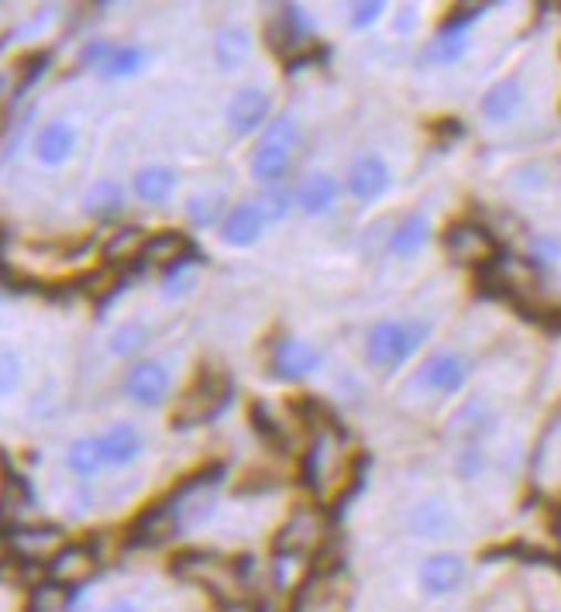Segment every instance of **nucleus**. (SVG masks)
Wrapping results in <instances>:
<instances>
[{"label": "nucleus", "mask_w": 561, "mask_h": 612, "mask_svg": "<svg viewBox=\"0 0 561 612\" xmlns=\"http://www.w3.org/2000/svg\"><path fill=\"white\" fill-rule=\"evenodd\" d=\"M321 365H324V351L303 338L276 341L269 354V372L279 382H307L310 375H318Z\"/></svg>", "instance_id": "obj_11"}, {"label": "nucleus", "mask_w": 561, "mask_h": 612, "mask_svg": "<svg viewBox=\"0 0 561 612\" xmlns=\"http://www.w3.org/2000/svg\"><path fill=\"white\" fill-rule=\"evenodd\" d=\"M558 431H561V413H558Z\"/></svg>", "instance_id": "obj_50"}, {"label": "nucleus", "mask_w": 561, "mask_h": 612, "mask_svg": "<svg viewBox=\"0 0 561 612\" xmlns=\"http://www.w3.org/2000/svg\"><path fill=\"white\" fill-rule=\"evenodd\" d=\"M465 582H469V561L458 551H430L417 564V589L430 602L458 595Z\"/></svg>", "instance_id": "obj_7"}, {"label": "nucleus", "mask_w": 561, "mask_h": 612, "mask_svg": "<svg viewBox=\"0 0 561 612\" xmlns=\"http://www.w3.org/2000/svg\"><path fill=\"white\" fill-rule=\"evenodd\" d=\"M194 286H197V272H194L190 259H186V262H179V266H173L166 272V279H163V297L166 300H179V297L190 293Z\"/></svg>", "instance_id": "obj_40"}, {"label": "nucleus", "mask_w": 561, "mask_h": 612, "mask_svg": "<svg viewBox=\"0 0 561 612\" xmlns=\"http://www.w3.org/2000/svg\"><path fill=\"white\" fill-rule=\"evenodd\" d=\"M97 551L86 543H62L59 551L49 558L45 564V574H49V582L59 585V589H76L83 582H90L93 571H97Z\"/></svg>", "instance_id": "obj_13"}, {"label": "nucleus", "mask_w": 561, "mask_h": 612, "mask_svg": "<svg viewBox=\"0 0 561 612\" xmlns=\"http://www.w3.org/2000/svg\"><path fill=\"white\" fill-rule=\"evenodd\" d=\"M451 471L458 481H479L489 471V450L482 444H461L451 458Z\"/></svg>", "instance_id": "obj_32"}, {"label": "nucleus", "mask_w": 561, "mask_h": 612, "mask_svg": "<svg viewBox=\"0 0 561 612\" xmlns=\"http://www.w3.org/2000/svg\"><path fill=\"white\" fill-rule=\"evenodd\" d=\"M21 382V359L14 348H0V396L18 390Z\"/></svg>", "instance_id": "obj_42"}, {"label": "nucleus", "mask_w": 561, "mask_h": 612, "mask_svg": "<svg viewBox=\"0 0 561 612\" xmlns=\"http://www.w3.org/2000/svg\"><path fill=\"white\" fill-rule=\"evenodd\" d=\"M148 62V52L142 45H114L111 59L104 62V76L107 80H128V76H138Z\"/></svg>", "instance_id": "obj_31"}, {"label": "nucleus", "mask_w": 561, "mask_h": 612, "mask_svg": "<svg viewBox=\"0 0 561 612\" xmlns=\"http://www.w3.org/2000/svg\"><path fill=\"white\" fill-rule=\"evenodd\" d=\"M307 145V127L297 111H279L269 127L259 135L252 155H248V176H252L262 189L287 186L297 158Z\"/></svg>", "instance_id": "obj_1"}, {"label": "nucleus", "mask_w": 561, "mask_h": 612, "mask_svg": "<svg viewBox=\"0 0 561 612\" xmlns=\"http://www.w3.org/2000/svg\"><path fill=\"white\" fill-rule=\"evenodd\" d=\"M276 117V101L266 86H241L231 93V101L225 107V121L231 138H252L262 135L269 121Z\"/></svg>", "instance_id": "obj_9"}, {"label": "nucleus", "mask_w": 561, "mask_h": 612, "mask_svg": "<svg viewBox=\"0 0 561 612\" xmlns=\"http://www.w3.org/2000/svg\"><path fill=\"white\" fill-rule=\"evenodd\" d=\"M217 612H259L256 602H248L245 595H235V599H221V605H217Z\"/></svg>", "instance_id": "obj_46"}, {"label": "nucleus", "mask_w": 561, "mask_h": 612, "mask_svg": "<svg viewBox=\"0 0 561 612\" xmlns=\"http://www.w3.org/2000/svg\"><path fill=\"white\" fill-rule=\"evenodd\" d=\"M458 509L451 506L448 496H420L411 509L407 517H403V530H407L414 540H424V543H445L458 533Z\"/></svg>", "instance_id": "obj_6"}, {"label": "nucleus", "mask_w": 561, "mask_h": 612, "mask_svg": "<svg viewBox=\"0 0 561 612\" xmlns=\"http://www.w3.org/2000/svg\"><path fill=\"white\" fill-rule=\"evenodd\" d=\"M527 104V86H523V76L520 73H507L496 83L486 86V93L479 96V117L492 127H503V124H513L520 117Z\"/></svg>", "instance_id": "obj_12"}, {"label": "nucleus", "mask_w": 561, "mask_h": 612, "mask_svg": "<svg viewBox=\"0 0 561 612\" xmlns=\"http://www.w3.org/2000/svg\"><path fill=\"white\" fill-rule=\"evenodd\" d=\"M527 259H531V266H538L541 272L558 269V262H561V241L558 238H548V235H538L531 241V248H527Z\"/></svg>", "instance_id": "obj_41"}, {"label": "nucleus", "mask_w": 561, "mask_h": 612, "mask_svg": "<svg viewBox=\"0 0 561 612\" xmlns=\"http://www.w3.org/2000/svg\"><path fill=\"white\" fill-rule=\"evenodd\" d=\"M148 344V328L142 320H128V324H121L114 334H111V351L117 359H135V354Z\"/></svg>", "instance_id": "obj_34"}, {"label": "nucleus", "mask_w": 561, "mask_h": 612, "mask_svg": "<svg viewBox=\"0 0 561 612\" xmlns=\"http://www.w3.org/2000/svg\"><path fill=\"white\" fill-rule=\"evenodd\" d=\"M417 28H420V8L407 4V8H399V11L393 14V31H396L399 39H411Z\"/></svg>", "instance_id": "obj_43"}, {"label": "nucleus", "mask_w": 561, "mask_h": 612, "mask_svg": "<svg viewBox=\"0 0 561 612\" xmlns=\"http://www.w3.org/2000/svg\"><path fill=\"white\" fill-rule=\"evenodd\" d=\"M544 612H554V609H544Z\"/></svg>", "instance_id": "obj_51"}, {"label": "nucleus", "mask_w": 561, "mask_h": 612, "mask_svg": "<svg viewBox=\"0 0 561 612\" xmlns=\"http://www.w3.org/2000/svg\"><path fill=\"white\" fill-rule=\"evenodd\" d=\"M83 210L93 220H114L124 210V186L117 179H101L93 183L90 193L83 197Z\"/></svg>", "instance_id": "obj_28"}, {"label": "nucleus", "mask_w": 561, "mask_h": 612, "mask_svg": "<svg viewBox=\"0 0 561 612\" xmlns=\"http://www.w3.org/2000/svg\"><path fill=\"white\" fill-rule=\"evenodd\" d=\"M101 612H145L138 602H132V599H114V602H107Z\"/></svg>", "instance_id": "obj_47"}, {"label": "nucleus", "mask_w": 561, "mask_h": 612, "mask_svg": "<svg viewBox=\"0 0 561 612\" xmlns=\"http://www.w3.org/2000/svg\"><path fill=\"white\" fill-rule=\"evenodd\" d=\"M341 200H345V183H341V176H334L328 169L307 173L293 186V207H297V214H303L310 220L337 214Z\"/></svg>", "instance_id": "obj_10"}, {"label": "nucleus", "mask_w": 561, "mask_h": 612, "mask_svg": "<svg viewBox=\"0 0 561 612\" xmlns=\"http://www.w3.org/2000/svg\"><path fill=\"white\" fill-rule=\"evenodd\" d=\"M558 183H561V173H558Z\"/></svg>", "instance_id": "obj_52"}, {"label": "nucleus", "mask_w": 561, "mask_h": 612, "mask_svg": "<svg viewBox=\"0 0 561 612\" xmlns=\"http://www.w3.org/2000/svg\"><path fill=\"white\" fill-rule=\"evenodd\" d=\"M496 427H500V413L486 396H469L448 416V434H455L461 444H482Z\"/></svg>", "instance_id": "obj_17"}, {"label": "nucleus", "mask_w": 561, "mask_h": 612, "mask_svg": "<svg viewBox=\"0 0 561 612\" xmlns=\"http://www.w3.org/2000/svg\"><path fill=\"white\" fill-rule=\"evenodd\" d=\"M324 543V520L314 509H297L293 517L276 533V551H290L300 558H310Z\"/></svg>", "instance_id": "obj_18"}, {"label": "nucleus", "mask_w": 561, "mask_h": 612, "mask_svg": "<svg viewBox=\"0 0 561 612\" xmlns=\"http://www.w3.org/2000/svg\"><path fill=\"white\" fill-rule=\"evenodd\" d=\"M173 390V375L163 362H135L124 372V396L138 406H163Z\"/></svg>", "instance_id": "obj_15"}, {"label": "nucleus", "mask_w": 561, "mask_h": 612, "mask_svg": "<svg viewBox=\"0 0 561 612\" xmlns=\"http://www.w3.org/2000/svg\"><path fill=\"white\" fill-rule=\"evenodd\" d=\"M269 585L279 592V595H297L303 589V582L310 578L307 571V558L300 554H290V551H276L272 561H269Z\"/></svg>", "instance_id": "obj_24"}, {"label": "nucleus", "mask_w": 561, "mask_h": 612, "mask_svg": "<svg viewBox=\"0 0 561 612\" xmlns=\"http://www.w3.org/2000/svg\"><path fill=\"white\" fill-rule=\"evenodd\" d=\"M111 52H114V45L111 42H104V39H97V42H90L86 49H83V55H80V66L83 70H104V62L111 59Z\"/></svg>", "instance_id": "obj_44"}, {"label": "nucleus", "mask_w": 561, "mask_h": 612, "mask_svg": "<svg viewBox=\"0 0 561 612\" xmlns=\"http://www.w3.org/2000/svg\"><path fill=\"white\" fill-rule=\"evenodd\" d=\"M66 468L80 478H93L104 468V455H101V444L97 437H76L66 450Z\"/></svg>", "instance_id": "obj_30"}, {"label": "nucleus", "mask_w": 561, "mask_h": 612, "mask_svg": "<svg viewBox=\"0 0 561 612\" xmlns=\"http://www.w3.org/2000/svg\"><path fill=\"white\" fill-rule=\"evenodd\" d=\"M252 52H256L252 28H245V24L217 28V35H214V62H217V70H221V73L245 70V62L252 59Z\"/></svg>", "instance_id": "obj_20"}, {"label": "nucleus", "mask_w": 561, "mask_h": 612, "mask_svg": "<svg viewBox=\"0 0 561 612\" xmlns=\"http://www.w3.org/2000/svg\"><path fill=\"white\" fill-rule=\"evenodd\" d=\"M269 228V217L262 214V207L256 200H248V204H235L225 220H221V228H217V235H221V241L228 248H252L262 241Z\"/></svg>", "instance_id": "obj_19"}, {"label": "nucleus", "mask_w": 561, "mask_h": 612, "mask_svg": "<svg viewBox=\"0 0 561 612\" xmlns=\"http://www.w3.org/2000/svg\"><path fill=\"white\" fill-rule=\"evenodd\" d=\"M548 183H551V173H548L544 163H523L510 173L513 193H523V197H534V193H541Z\"/></svg>", "instance_id": "obj_35"}, {"label": "nucleus", "mask_w": 561, "mask_h": 612, "mask_svg": "<svg viewBox=\"0 0 561 612\" xmlns=\"http://www.w3.org/2000/svg\"><path fill=\"white\" fill-rule=\"evenodd\" d=\"M486 612H507V609H486Z\"/></svg>", "instance_id": "obj_49"}, {"label": "nucleus", "mask_w": 561, "mask_h": 612, "mask_svg": "<svg viewBox=\"0 0 561 612\" xmlns=\"http://www.w3.org/2000/svg\"><path fill=\"white\" fill-rule=\"evenodd\" d=\"M49 70V55H31V59H24V76H21V83H18V96L35 83L42 73Z\"/></svg>", "instance_id": "obj_45"}, {"label": "nucleus", "mask_w": 561, "mask_h": 612, "mask_svg": "<svg viewBox=\"0 0 561 612\" xmlns=\"http://www.w3.org/2000/svg\"><path fill=\"white\" fill-rule=\"evenodd\" d=\"M445 248H448L451 259H458V262H479V259H486V255H489L492 241H489V235L482 228H476V224H458V228L448 231Z\"/></svg>", "instance_id": "obj_27"}, {"label": "nucleus", "mask_w": 561, "mask_h": 612, "mask_svg": "<svg viewBox=\"0 0 561 612\" xmlns=\"http://www.w3.org/2000/svg\"><path fill=\"white\" fill-rule=\"evenodd\" d=\"M173 574H179L183 582H197L214 592H221L225 599H235L231 589H241L238 561H225L214 551H183L173 558Z\"/></svg>", "instance_id": "obj_5"}, {"label": "nucleus", "mask_w": 561, "mask_h": 612, "mask_svg": "<svg viewBox=\"0 0 561 612\" xmlns=\"http://www.w3.org/2000/svg\"><path fill=\"white\" fill-rule=\"evenodd\" d=\"M145 241H148V235L142 228H121V231H114V238L107 241L104 251H107L111 262H121V259H132V255H142Z\"/></svg>", "instance_id": "obj_37"}, {"label": "nucleus", "mask_w": 561, "mask_h": 612, "mask_svg": "<svg viewBox=\"0 0 561 612\" xmlns=\"http://www.w3.org/2000/svg\"><path fill=\"white\" fill-rule=\"evenodd\" d=\"M97 444H101V455H104V465H114V468H124V465H135L145 450V437L135 424L121 421L114 427H107L104 434H97Z\"/></svg>", "instance_id": "obj_22"}, {"label": "nucleus", "mask_w": 561, "mask_h": 612, "mask_svg": "<svg viewBox=\"0 0 561 612\" xmlns=\"http://www.w3.org/2000/svg\"><path fill=\"white\" fill-rule=\"evenodd\" d=\"M434 238V220L427 210H411L403 214L393 228H389V241H386V255L393 262H411L430 245Z\"/></svg>", "instance_id": "obj_14"}, {"label": "nucleus", "mask_w": 561, "mask_h": 612, "mask_svg": "<svg viewBox=\"0 0 561 612\" xmlns=\"http://www.w3.org/2000/svg\"><path fill=\"white\" fill-rule=\"evenodd\" d=\"M386 4L383 0H362V4H352L349 8V14H345V24L352 28V31H372L376 28L383 18H386Z\"/></svg>", "instance_id": "obj_39"}, {"label": "nucleus", "mask_w": 561, "mask_h": 612, "mask_svg": "<svg viewBox=\"0 0 561 612\" xmlns=\"http://www.w3.org/2000/svg\"><path fill=\"white\" fill-rule=\"evenodd\" d=\"M225 396H228L225 382L217 378L214 372H200V378L190 385V390L183 393L179 409H176V416H173V424H176V427H190V424L207 421V416H214L217 406L225 403Z\"/></svg>", "instance_id": "obj_16"}, {"label": "nucleus", "mask_w": 561, "mask_h": 612, "mask_svg": "<svg viewBox=\"0 0 561 612\" xmlns=\"http://www.w3.org/2000/svg\"><path fill=\"white\" fill-rule=\"evenodd\" d=\"M24 506H28V489L18 475H11L4 481V489H0V523H14Z\"/></svg>", "instance_id": "obj_38"}, {"label": "nucleus", "mask_w": 561, "mask_h": 612, "mask_svg": "<svg viewBox=\"0 0 561 612\" xmlns=\"http://www.w3.org/2000/svg\"><path fill=\"white\" fill-rule=\"evenodd\" d=\"M228 200L225 193H197V197H190V204H186V217H190L194 228H221V220L228 214Z\"/></svg>", "instance_id": "obj_29"}, {"label": "nucleus", "mask_w": 561, "mask_h": 612, "mask_svg": "<svg viewBox=\"0 0 561 612\" xmlns=\"http://www.w3.org/2000/svg\"><path fill=\"white\" fill-rule=\"evenodd\" d=\"M262 214L269 217V224H279V220H287L297 207H293V189L290 186H272V189H262L259 193V200Z\"/></svg>", "instance_id": "obj_36"}, {"label": "nucleus", "mask_w": 561, "mask_h": 612, "mask_svg": "<svg viewBox=\"0 0 561 612\" xmlns=\"http://www.w3.org/2000/svg\"><path fill=\"white\" fill-rule=\"evenodd\" d=\"M469 375H472V359H469V354L455 351V348H438L417 365L411 385H414V390H420L424 396L448 400V396H458L465 385H469Z\"/></svg>", "instance_id": "obj_3"}, {"label": "nucleus", "mask_w": 561, "mask_h": 612, "mask_svg": "<svg viewBox=\"0 0 561 612\" xmlns=\"http://www.w3.org/2000/svg\"><path fill=\"white\" fill-rule=\"evenodd\" d=\"M430 334H434V320H427V317H417V313L414 317H383L362 338V362L372 372L393 375L430 341Z\"/></svg>", "instance_id": "obj_2"}, {"label": "nucleus", "mask_w": 561, "mask_h": 612, "mask_svg": "<svg viewBox=\"0 0 561 612\" xmlns=\"http://www.w3.org/2000/svg\"><path fill=\"white\" fill-rule=\"evenodd\" d=\"M179 186V176L173 166H145L135 173L132 189L142 204H166Z\"/></svg>", "instance_id": "obj_23"}, {"label": "nucleus", "mask_w": 561, "mask_h": 612, "mask_svg": "<svg viewBox=\"0 0 561 612\" xmlns=\"http://www.w3.org/2000/svg\"><path fill=\"white\" fill-rule=\"evenodd\" d=\"M138 259H145L148 266H179L190 259V241H186V235L179 231H159V235H152L142 248Z\"/></svg>", "instance_id": "obj_26"}, {"label": "nucleus", "mask_w": 561, "mask_h": 612, "mask_svg": "<svg viewBox=\"0 0 561 612\" xmlns=\"http://www.w3.org/2000/svg\"><path fill=\"white\" fill-rule=\"evenodd\" d=\"M345 197L359 207H372L380 204L386 193L393 189V166L386 163V155L376 148H365L359 155H352V163L345 166Z\"/></svg>", "instance_id": "obj_4"}, {"label": "nucleus", "mask_w": 561, "mask_h": 612, "mask_svg": "<svg viewBox=\"0 0 561 612\" xmlns=\"http://www.w3.org/2000/svg\"><path fill=\"white\" fill-rule=\"evenodd\" d=\"M31 148H35V158L42 166H52V169L66 166L76 152V127L70 121H49L42 124V132L31 142Z\"/></svg>", "instance_id": "obj_21"}, {"label": "nucleus", "mask_w": 561, "mask_h": 612, "mask_svg": "<svg viewBox=\"0 0 561 612\" xmlns=\"http://www.w3.org/2000/svg\"><path fill=\"white\" fill-rule=\"evenodd\" d=\"M461 11H465V14L448 18V21L441 24L438 35H434V39L424 45V52H420L424 66H438V70H445V66H455V62H461L465 55H469V49H472V24L482 18L486 8H461Z\"/></svg>", "instance_id": "obj_8"}, {"label": "nucleus", "mask_w": 561, "mask_h": 612, "mask_svg": "<svg viewBox=\"0 0 561 612\" xmlns=\"http://www.w3.org/2000/svg\"><path fill=\"white\" fill-rule=\"evenodd\" d=\"M14 533L18 537L14 540L8 537V543L18 547L21 561H45L49 564V558L62 547V533L55 527H28V530H14Z\"/></svg>", "instance_id": "obj_25"}, {"label": "nucleus", "mask_w": 561, "mask_h": 612, "mask_svg": "<svg viewBox=\"0 0 561 612\" xmlns=\"http://www.w3.org/2000/svg\"><path fill=\"white\" fill-rule=\"evenodd\" d=\"M8 554H11V543H8V537H4V533H0V564L8 561Z\"/></svg>", "instance_id": "obj_48"}, {"label": "nucleus", "mask_w": 561, "mask_h": 612, "mask_svg": "<svg viewBox=\"0 0 561 612\" xmlns=\"http://www.w3.org/2000/svg\"><path fill=\"white\" fill-rule=\"evenodd\" d=\"M331 450H334V444H331L328 437L314 440V447L307 450V458H303V475H307V486H310V489H324V486H328V478H331V465H328Z\"/></svg>", "instance_id": "obj_33"}]
</instances>
